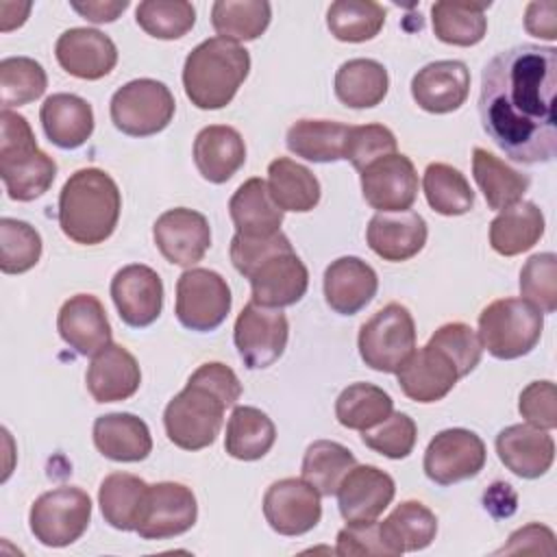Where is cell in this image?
Returning a JSON list of instances; mask_svg holds the SVG:
<instances>
[{
  "label": "cell",
  "instance_id": "obj_4",
  "mask_svg": "<svg viewBox=\"0 0 557 557\" xmlns=\"http://www.w3.org/2000/svg\"><path fill=\"white\" fill-rule=\"evenodd\" d=\"M248 72L250 54L244 46L224 37H209L185 59V96L202 111L222 109L235 98Z\"/></svg>",
  "mask_w": 557,
  "mask_h": 557
},
{
  "label": "cell",
  "instance_id": "obj_3",
  "mask_svg": "<svg viewBox=\"0 0 557 557\" xmlns=\"http://www.w3.org/2000/svg\"><path fill=\"white\" fill-rule=\"evenodd\" d=\"M122 196L115 181L100 168L76 170L59 194V226L67 239L96 246L117 226Z\"/></svg>",
  "mask_w": 557,
  "mask_h": 557
},
{
  "label": "cell",
  "instance_id": "obj_25",
  "mask_svg": "<svg viewBox=\"0 0 557 557\" xmlns=\"http://www.w3.org/2000/svg\"><path fill=\"white\" fill-rule=\"evenodd\" d=\"M496 453L503 466L516 476L537 479L553 466L555 442L544 429L511 424L496 435Z\"/></svg>",
  "mask_w": 557,
  "mask_h": 557
},
{
  "label": "cell",
  "instance_id": "obj_7",
  "mask_svg": "<svg viewBox=\"0 0 557 557\" xmlns=\"http://www.w3.org/2000/svg\"><path fill=\"white\" fill-rule=\"evenodd\" d=\"M357 344L368 368L396 374L416 350L413 315L405 305L389 302L361 324Z\"/></svg>",
  "mask_w": 557,
  "mask_h": 557
},
{
  "label": "cell",
  "instance_id": "obj_8",
  "mask_svg": "<svg viewBox=\"0 0 557 557\" xmlns=\"http://www.w3.org/2000/svg\"><path fill=\"white\" fill-rule=\"evenodd\" d=\"M109 111L113 126L124 135L150 137L172 122L176 102L165 83L135 78L113 94Z\"/></svg>",
  "mask_w": 557,
  "mask_h": 557
},
{
  "label": "cell",
  "instance_id": "obj_15",
  "mask_svg": "<svg viewBox=\"0 0 557 557\" xmlns=\"http://www.w3.org/2000/svg\"><path fill=\"white\" fill-rule=\"evenodd\" d=\"M252 302L263 307H289L298 302L309 287V272L294 248H283L261 259L248 274Z\"/></svg>",
  "mask_w": 557,
  "mask_h": 557
},
{
  "label": "cell",
  "instance_id": "obj_14",
  "mask_svg": "<svg viewBox=\"0 0 557 557\" xmlns=\"http://www.w3.org/2000/svg\"><path fill=\"white\" fill-rule=\"evenodd\" d=\"M198 505L194 492L176 481H161L148 487L137 535L144 540L176 537L194 527Z\"/></svg>",
  "mask_w": 557,
  "mask_h": 557
},
{
  "label": "cell",
  "instance_id": "obj_11",
  "mask_svg": "<svg viewBox=\"0 0 557 557\" xmlns=\"http://www.w3.org/2000/svg\"><path fill=\"white\" fill-rule=\"evenodd\" d=\"M287 337L289 324L285 313L252 300L239 311L233 329L239 359L250 370H263L278 361L285 352Z\"/></svg>",
  "mask_w": 557,
  "mask_h": 557
},
{
  "label": "cell",
  "instance_id": "obj_59",
  "mask_svg": "<svg viewBox=\"0 0 557 557\" xmlns=\"http://www.w3.org/2000/svg\"><path fill=\"white\" fill-rule=\"evenodd\" d=\"M483 505H485V509H490L494 516H509L503 505H507V507L513 511V509H516V492L511 490L509 483L496 481V483L490 485V490L483 494Z\"/></svg>",
  "mask_w": 557,
  "mask_h": 557
},
{
  "label": "cell",
  "instance_id": "obj_5",
  "mask_svg": "<svg viewBox=\"0 0 557 557\" xmlns=\"http://www.w3.org/2000/svg\"><path fill=\"white\" fill-rule=\"evenodd\" d=\"M0 176L9 198L17 202L44 196L57 176V163L39 150L28 120L11 109L0 113Z\"/></svg>",
  "mask_w": 557,
  "mask_h": 557
},
{
  "label": "cell",
  "instance_id": "obj_56",
  "mask_svg": "<svg viewBox=\"0 0 557 557\" xmlns=\"http://www.w3.org/2000/svg\"><path fill=\"white\" fill-rule=\"evenodd\" d=\"M555 535L544 524H527L509 535L507 546H503L500 553H555Z\"/></svg>",
  "mask_w": 557,
  "mask_h": 557
},
{
  "label": "cell",
  "instance_id": "obj_27",
  "mask_svg": "<svg viewBox=\"0 0 557 557\" xmlns=\"http://www.w3.org/2000/svg\"><path fill=\"white\" fill-rule=\"evenodd\" d=\"M379 278L359 257H339L324 270L326 305L339 315H355L376 294Z\"/></svg>",
  "mask_w": 557,
  "mask_h": 557
},
{
  "label": "cell",
  "instance_id": "obj_46",
  "mask_svg": "<svg viewBox=\"0 0 557 557\" xmlns=\"http://www.w3.org/2000/svg\"><path fill=\"white\" fill-rule=\"evenodd\" d=\"M48 87L46 70L30 57H7L0 61V104L22 107L44 96Z\"/></svg>",
  "mask_w": 557,
  "mask_h": 557
},
{
  "label": "cell",
  "instance_id": "obj_9",
  "mask_svg": "<svg viewBox=\"0 0 557 557\" xmlns=\"http://www.w3.org/2000/svg\"><path fill=\"white\" fill-rule=\"evenodd\" d=\"M91 498L74 485L54 487L35 498L28 513V524L44 546L61 548L74 544L89 527Z\"/></svg>",
  "mask_w": 557,
  "mask_h": 557
},
{
  "label": "cell",
  "instance_id": "obj_28",
  "mask_svg": "<svg viewBox=\"0 0 557 557\" xmlns=\"http://www.w3.org/2000/svg\"><path fill=\"white\" fill-rule=\"evenodd\" d=\"M246 161V144L239 131L224 124L205 126L194 139V163L205 181L226 183Z\"/></svg>",
  "mask_w": 557,
  "mask_h": 557
},
{
  "label": "cell",
  "instance_id": "obj_53",
  "mask_svg": "<svg viewBox=\"0 0 557 557\" xmlns=\"http://www.w3.org/2000/svg\"><path fill=\"white\" fill-rule=\"evenodd\" d=\"M518 411L527 424L553 431L557 426V389L553 381H533L520 392Z\"/></svg>",
  "mask_w": 557,
  "mask_h": 557
},
{
  "label": "cell",
  "instance_id": "obj_32",
  "mask_svg": "<svg viewBox=\"0 0 557 557\" xmlns=\"http://www.w3.org/2000/svg\"><path fill=\"white\" fill-rule=\"evenodd\" d=\"M148 483L128 472L107 474L98 490V505L104 522L117 531H137L144 513Z\"/></svg>",
  "mask_w": 557,
  "mask_h": 557
},
{
  "label": "cell",
  "instance_id": "obj_60",
  "mask_svg": "<svg viewBox=\"0 0 557 557\" xmlns=\"http://www.w3.org/2000/svg\"><path fill=\"white\" fill-rule=\"evenodd\" d=\"M30 2H0V30L9 33L22 26L28 17Z\"/></svg>",
  "mask_w": 557,
  "mask_h": 557
},
{
  "label": "cell",
  "instance_id": "obj_21",
  "mask_svg": "<svg viewBox=\"0 0 557 557\" xmlns=\"http://www.w3.org/2000/svg\"><path fill=\"white\" fill-rule=\"evenodd\" d=\"M470 94V70L463 61H433L411 78L416 104L429 113L457 111Z\"/></svg>",
  "mask_w": 557,
  "mask_h": 557
},
{
  "label": "cell",
  "instance_id": "obj_40",
  "mask_svg": "<svg viewBox=\"0 0 557 557\" xmlns=\"http://www.w3.org/2000/svg\"><path fill=\"white\" fill-rule=\"evenodd\" d=\"M487 7L490 2H435L431 7V24L435 37L444 44L463 48L479 44L487 30Z\"/></svg>",
  "mask_w": 557,
  "mask_h": 557
},
{
  "label": "cell",
  "instance_id": "obj_39",
  "mask_svg": "<svg viewBox=\"0 0 557 557\" xmlns=\"http://www.w3.org/2000/svg\"><path fill=\"white\" fill-rule=\"evenodd\" d=\"M350 126L333 120H298L287 128L285 144L289 152L313 163L344 159Z\"/></svg>",
  "mask_w": 557,
  "mask_h": 557
},
{
  "label": "cell",
  "instance_id": "obj_18",
  "mask_svg": "<svg viewBox=\"0 0 557 557\" xmlns=\"http://www.w3.org/2000/svg\"><path fill=\"white\" fill-rule=\"evenodd\" d=\"M111 298L124 324L150 326L163 309L161 276L144 263L124 265L111 278Z\"/></svg>",
  "mask_w": 557,
  "mask_h": 557
},
{
  "label": "cell",
  "instance_id": "obj_6",
  "mask_svg": "<svg viewBox=\"0 0 557 557\" xmlns=\"http://www.w3.org/2000/svg\"><path fill=\"white\" fill-rule=\"evenodd\" d=\"M544 329V313L524 298H498L479 315V339L496 359L529 355Z\"/></svg>",
  "mask_w": 557,
  "mask_h": 557
},
{
  "label": "cell",
  "instance_id": "obj_51",
  "mask_svg": "<svg viewBox=\"0 0 557 557\" xmlns=\"http://www.w3.org/2000/svg\"><path fill=\"white\" fill-rule=\"evenodd\" d=\"M431 346L440 348L457 368L459 376H468L481 361L483 344L474 329L463 322L442 324L429 339Z\"/></svg>",
  "mask_w": 557,
  "mask_h": 557
},
{
  "label": "cell",
  "instance_id": "obj_48",
  "mask_svg": "<svg viewBox=\"0 0 557 557\" xmlns=\"http://www.w3.org/2000/svg\"><path fill=\"white\" fill-rule=\"evenodd\" d=\"M39 233L22 220H0V270L4 274H22L37 265L41 257Z\"/></svg>",
  "mask_w": 557,
  "mask_h": 557
},
{
  "label": "cell",
  "instance_id": "obj_55",
  "mask_svg": "<svg viewBox=\"0 0 557 557\" xmlns=\"http://www.w3.org/2000/svg\"><path fill=\"white\" fill-rule=\"evenodd\" d=\"M289 239L278 231L265 237H248V235H239L235 233L231 239V261L235 265V270L246 276L261 259H265L268 255L289 248Z\"/></svg>",
  "mask_w": 557,
  "mask_h": 557
},
{
  "label": "cell",
  "instance_id": "obj_31",
  "mask_svg": "<svg viewBox=\"0 0 557 557\" xmlns=\"http://www.w3.org/2000/svg\"><path fill=\"white\" fill-rule=\"evenodd\" d=\"M228 213L239 235L265 237L281 231L283 209L272 200L268 183L259 176L244 181L228 200Z\"/></svg>",
  "mask_w": 557,
  "mask_h": 557
},
{
  "label": "cell",
  "instance_id": "obj_30",
  "mask_svg": "<svg viewBox=\"0 0 557 557\" xmlns=\"http://www.w3.org/2000/svg\"><path fill=\"white\" fill-rule=\"evenodd\" d=\"M94 444L111 461H144L152 453L148 424L133 413H107L94 422Z\"/></svg>",
  "mask_w": 557,
  "mask_h": 557
},
{
  "label": "cell",
  "instance_id": "obj_41",
  "mask_svg": "<svg viewBox=\"0 0 557 557\" xmlns=\"http://www.w3.org/2000/svg\"><path fill=\"white\" fill-rule=\"evenodd\" d=\"M394 411L392 396L372 383H352L342 389L335 400V418L352 431H368Z\"/></svg>",
  "mask_w": 557,
  "mask_h": 557
},
{
  "label": "cell",
  "instance_id": "obj_45",
  "mask_svg": "<svg viewBox=\"0 0 557 557\" xmlns=\"http://www.w3.org/2000/svg\"><path fill=\"white\" fill-rule=\"evenodd\" d=\"M385 24V9L372 0H337L326 11V26L339 41L374 39Z\"/></svg>",
  "mask_w": 557,
  "mask_h": 557
},
{
  "label": "cell",
  "instance_id": "obj_35",
  "mask_svg": "<svg viewBox=\"0 0 557 557\" xmlns=\"http://www.w3.org/2000/svg\"><path fill=\"white\" fill-rule=\"evenodd\" d=\"M268 191L283 211L307 213L320 202V181L289 157H278L268 165Z\"/></svg>",
  "mask_w": 557,
  "mask_h": 557
},
{
  "label": "cell",
  "instance_id": "obj_34",
  "mask_svg": "<svg viewBox=\"0 0 557 557\" xmlns=\"http://www.w3.org/2000/svg\"><path fill=\"white\" fill-rule=\"evenodd\" d=\"M472 176L487 207L494 211H500L520 202V198L524 196L531 183L527 174L509 168L503 159H498L485 148L472 150Z\"/></svg>",
  "mask_w": 557,
  "mask_h": 557
},
{
  "label": "cell",
  "instance_id": "obj_42",
  "mask_svg": "<svg viewBox=\"0 0 557 557\" xmlns=\"http://www.w3.org/2000/svg\"><path fill=\"white\" fill-rule=\"evenodd\" d=\"M272 7L265 0H218L211 7V24L218 37L228 41H252L270 24Z\"/></svg>",
  "mask_w": 557,
  "mask_h": 557
},
{
  "label": "cell",
  "instance_id": "obj_22",
  "mask_svg": "<svg viewBox=\"0 0 557 557\" xmlns=\"http://www.w3.org/2000/svg\"><path fill=\"white\" fill-rule=\"evenodd\" d=\"M61 339L83 357H94L111 344V324L102 302L94 294L67 298L57 315Z\"/></svg>",
  "mask_w": 557,
  "mask_h": 557
},
{
  "label": "cell",
  "instance_id": "obj_57",
  "mask_svg": "<svg viewBox=\"0 0 557 557\" xmlns=\"http://www.w3.org/2000/svg\"><path fill=\"white\" fill-rule=\"evenodd\" d=\"M524 28L529 35L555 41L557 39V2H529L524 11Z\"/></svg>",
  "mask_w": 557,
  "mask_h": 557
},
{
  "label": "cell",
  "instance_id": "obj_47",
  "mask_svg": "<svg viewBox=\"0 0 557 557\" xmlns=\"http://www.w3.org/2000/svg\"><path fill=\"white\" fill-rule=\"evenodd\" d=\"M135 20L144 33L157 39H178L196 24V9L185 0H146L135 9Z\"/></svg>",
  "mask_w": 557,
  "mask_h": 557
},
{
  "label": "cell",
  "instance_id": "obj_43",
  "mask_svg": "<svg viewBox=\"0 0 557 557\" xmlns=\"http://www.w3.org/2000/svg\"><path fill=\"white\" fill-rule=\"evenodd\" d=\"M422 187L429 207L440 215H463L474 207V191L468 178L448 163H429Z\"/></svg>",
  "mask_w": 557,
  "mask_h": 557
},
{
  "label": "cell",
  "instance_id": "obj_44",
  "mask_svg": "<svg viewBox=\"0 0 557 557\" xmlns=\"http://www.w3.org/2000/svg\"><path fill=\"white\" fill-rule=\"evenodd\" d=\"M357 463L355 455L339 442L318 440L307 446L302 457V479L313 485L320 496H333L346 476V472Z\"/></svg>",
  "mask_w": 557,
  "mask_h": 557
},
{
  "label": "cell",
  "instance_id": "obj_49",
  "mask_svg": "<svg viewBox=\"0 0 557 557\" xmlns=\"http://www.w3.org/2000/svg\"><path fill=\"white\" fill-rule=\"evenodd\" d=\"M418 437V426L413 418L403 411H392L376 426L361 431V442L374 453L387 459H405L411 455Z\"/></svg>",
  "mask_w": 557,
  "mask_h": 557
},
{
  "label": "cell",
  "instance_id": "obj_58",
  "mask_svg": "<svg viewBox=\"0 0 557 557\" xmlns=\"http://www.w3.org/2000/svg\"><path fill=\"white\" fill-rule=\"evenodd\" d=\"M128 7V0H96V2H72V9L81 13L85 20L94 24L115 22L120 13H124Z\"/></svg>",
  "mask_w": 557,
  "mask_h": 557
},
{
  "label": "cell",
  "instance_id": "obj_17",
  "mask_svg": "<svg viewBox=\"0 0 557 557\" xmlns=\"http://www.w3.org/2000/svg\"><path fill=\"white\" fill-rule=\"evenodd\" d=\"M152 239L170 263L191 268L211 246V226L202 213L176 207L154 220Z\"/></svg>",
  "mask_w": 557,
  "mask_h": 557
},
{
  "label": "cell",
  "instance_id": "obj_37",
  "mask_svg": "<svg viewBox=\"0 0 557 557\" xmlns=\"http://www.w3.org/2000/svg\"><path fill=\"white\" fill-rule=\"evenodd\" d=\"M387 89V70L374 59H350L335 72V96L350 109H370L381 104Z\"/></svg>",
  "mask_w": 557,
  "mask_h": 557
},
{
  "label": "cell",
  "instance_id": "obj_29",
  "mask_svg": "<svg viewBox=\"0 0 557 557\" xmlns=\"http://www.w3.org/2000/svg\"><path fill=\"white\" fill-rule=\"evenodd\" d=\"M39 120L46 137L63 150L83 146L94 133V109L76 94L48 96L39 109Z\"/></svg>",
  "mask_w": 557,
  "mask_h": 557
},
{
  "label": "cell",
  "instance_id": "obj_19",
  "mask_svg": "<svg viewBox=\"0 0 557 557\" xmlns=\"http://www.w3.org/2000/svg\"><path fill=\"white\" fill-rule=\"evenodd\" d=\"M339 513L346 522L376 520L394 500V479L376 466H352L337 487Z\"/></svg>",
  "mask_w": 557,
  "mask_h": 557
},
{
  "label": "cell",
  "instance_id": "obj_26",
  "mask_svg": "<svg viewBox=\"0 0 557 557\" xmlns=\"http://www.w3.org/2000/svg\"><path fill=\"white\" fill-rule=\"evenodd\" d=\"M87 392L96 403H117L131 398L141 383L137 359L120 344H109L91 357L85 374Z\"/></svg>",
  "mask_w": 557,
  "mask_h": 557
},
{
  "label": "cell",
  "instance_id": "obj_23",
  "mask_svg": "<svg viewBox=\"0 0 557 557\" xmlns=\"http://www.w3.org/2000/svg\"><path fill=\"white\" fill-rule=\"evenodd\" d=\"M396 376L403 394L424 405L442 400L461 379L455 363L429 342L411 352V357L398 368Z\"/></svg>",
  "mask_w": 557,
  "mask_h": 557
},
{
  "label": "cell",
  "instance_id": "obj_54",
  "mask_svg": "<svg viewBox=\"0 0 557 557\" xmlns=\"http://www.w3.org/2000/svg\"><path fill=\"white\" fill-rule=\"evenodd\" d=\"M335 553L342 557H352V555H389L392 557L389 546L381 533V522L376 520L348 522L337 533Z\"/></svg>",
  "mask_w": 557,
  "mask_h": 557
},
{
  "label": "cell",
  "instance_id": "obj_20",
  "mask_svg": "<svg viewBox=\"0 0 557 557\" xmlns=\"http://www.w3.org/2000/svg\"><path fill=\"white\" fill-rule=\"evenodd\" d=\"M54 54L59 65L83 81H98L107 76L117 63V48L113 39L96 28H70L59 35Z\"/></svg>",
  "mask_w": 557,
  "mask_h": 557
},
{
  "label": "cell",
  "instance_id": "obj_16",
  "mask_svg": "<svg viewBox=\"0 0 557 557\" xmlns=\"http://www.w3.org/2000/svg\"><path fill=\"white\" fill-rule=\"evenodd\" d=\"M361 194L379 213L409 211L418 196V174L407 154H387L361 172Z\"/></svg>",
  "mask_w": 557,
  "mask_h": 557
},
{
  "label": "cell",
  "instance_id": "obj_50",
  "mask_svg": "<svg viewBox=\"0 0 557 557\" xmlns=\"http://www.w3.org/2000/svg\"><path fill=\"white\" fill-rule=\"evenodd\" d=\"M520 294L542 313L557 309V257L537 252L520 270Z\"/></svg>",
  "mask_w": 557,
  "mask_h": 557
},
{
  "label": "cell",
  "instance_id": "obj_2",
  "mask_svg": "<svg viewBox=\"0 0 557 557\" xmlns=\"http://www.w3.org/2000/svg\"><path fill=\"white\" fill-rule=\"evenodd\" d=\"M239 396L242 383L228 366L220 361L198 366L163 411L168 440L183 450L211 446L222 429L224 409L233 407Z\"/></svg>",
  "mask_w": 557,
  "mask_h": 557
},
{
  "label": "cell",
  "instance_id": "obj_13",
  "mask_svg": "<svg viewBox=\"0 0 557 557\" xmlns=\"http://www.w3.org/2000/svg\"><path fill=\"white\" fill-rule=\"evenodd\" d=\"M263 516L281 535H305L322 518L320 492L305 479L274 481L263 496Z\"/></svg>",
  "mask_w": 557,
  "mask_h": 557
},
{
  "label": "cell",
  "instance_id": "obj_52",
  "mask_svg": "<svg viewBox=\"0 0 557 557\" xmlns=\"http://www.w3.org/2000/svg\"><path fill=\"white\" fill-rule=\"evenodd\" d=\"M394 152H396V137L387 126L383 124L350 126L344 159L350 161L355 170L363 172L370 163Z\"/></svg>",
  "mask_w": 557,
  "mask_h": 557
},
{
  "label": "cell",
  "instance_id": "obj_38",
  "mask_svg": "<svg viewBox=\"0 0 557 557\" xmlns=\"http://www.w3.org/2000/svg\"><path fill=\"white\" fill-rule=\"evenodd\" d=\"M276 440V426L257 407H235L224 435V450L239 461H255L270 453Z\"/></svg>",
  "mask_w": 557,
  "mask_h": 557
},
{
  "label": "cell",
  "instance_id": "obj_36",
  "mask_svg": "<svg viewBox=\"0 0 557 557\" xmlns=\"http://www.w3.org/2000/svg\"><path fill=\"white\" fill-rule=\"evenodd\" d=\"M383 540L389 546L392 557L426 548L437 533L435 513L420 500H403L383 522Z\"/></svg>",
  "mask_w": 557,
  "mask_h": 557
},
{
  "label": "cell",
  "instance_id": "obj_33",
  "mask_svg": "<svg viewBox=\"0 0 557 557\" xmlns=\"http://www.w3.org/2000/svg\"><path fill=\"white\" fill-rule=\"evenodd\" d=\"M544 226V213L535 202H516L490 222V244L498 255L516 257L540 242Z\"/></svg>",
  "mask_w": 557,
  "mask_h": 557
},
{
  "label": "cell",
  "instance_id": "obj_10",
  "mask_svg": "<svg viewBox=\"0 0 557 557\" xmlns=\"http://www.w3.org/2000/svg\"><path fill=\"white\" fill-rule=\"evenodd\" d=\"M231 311L228 283L213 270L189 268L176 281V318L198 333L218 329Z\"/></svg>",
  "mask_w": 557,
  "mask_h": 557
},
{
  "label": "cell",
  "instance_id": "obj_24",
  "mask_svg": "<svg viewBox=\"0 0 557 557\" xmlns=\"http://www.w3.org/2000/svg\"><path fill=\"white\" fill-rule=\"evenodd\" d=\"M426 235V222L416 211L376 213L366 228L370 250L394 263L416 257L424 248Z\"/></svg>",
  "mask_w": 557,
  "mask_h": 557
},
{
  "label": "cell",
  "instance_id": "obj_12",
  "mask_svg": "<svg viewBox=\"0 0 557 557\" xmlns=\"http://www.w3.org/2000/svg\"><path fill=\"white\" fill-rule=\"evenodd\" d=\"M485 444L468 429L440 431L424 450V474L437 485H453L476 476L485 466Z\"/></svg>",
  "mask_w": 557,
  "mask_h": 557
},
{
  "label": "cell",
  "instance_id": "obj_1",
  "mask_svg": "<svg viewBox=\"0 0 557 557\" xmlns=\"http://www.w3.org/2000/svg\"><path fill=\"white\" fill-rule=\"evenodd\" d=\"M557 48L520 44L500 50L481 74L483 131L516 163H548L557 154Z\"/></svg>",
  "mask_w": 557,
  "mask_h": 557
}]
</instances>
